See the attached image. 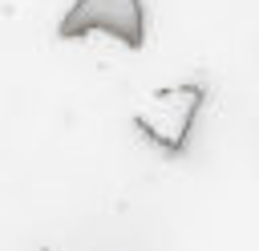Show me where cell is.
<instances>
[{"mask_svg": "<svg viewBox=\"0 0 259 251\" xmlns=\"http://www.w3.org/2000/svg\"><path fill=\"white\" fill-rule=\"evenodd\" d=\"M206 101V89L186 81V85H166L154 89L138 109H134V126L166 154H182L194 130V117Z\"/></svg>", "mask_w": 259, "mask_h": 251, "instance_id": "1", "label": "cell"}, {"mask_svg": "<svg viewBox=\"0 0 259 251\" xmlns=\"http://www.w3.org/2000/svg\"><path fill=\"white\" fill-rule=\"evenodd\" d=\"M89 32H105L125 49L146 45V4L142 0H73L57 24L61 40H81Z\"/></svg>", "mask_w": 259, "mask_h": 251, "instance_id": "2", "label": "cell"}]
</instances>
